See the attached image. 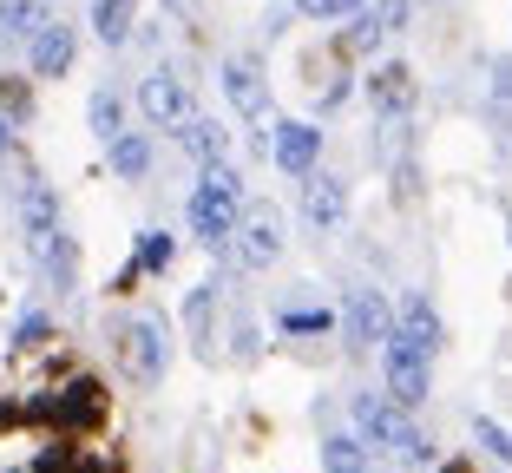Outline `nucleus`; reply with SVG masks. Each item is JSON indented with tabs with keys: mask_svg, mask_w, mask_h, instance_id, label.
Segmentation results:
<instances>
[{
	"mask_svg": "<svg viewBox=\"0 0 512 473\" xmlns=\"http://www.w3.org/2000/svg\"><path fill=\"white\" fill-rule=\"evenodd\" d=\"M191 237L197 244H211L224 250L230 244V230H237L243 217V171L230 165V158H217V165H197V184H191Z\"/></svg>",
	"mask_w": 512,
	"mask_h": 473,
	"instance_id": "1",
	"label": "nucleus"
},
{
	"mask_svg": "<svg viewBox=\"0 0 512 473\" xmlns=\"http://www.w3.org/2000/svg\"><path fill=\"white\" fill-rule=\"evenodd\" d=\"M348 414H355V434H362L368 447H381V454H401V460H414V467H427V460H434V441L407 421L401 401H388V395H355V401H348Z\"/></svg>",
	"mask_w": 512,
	"mask_h": 473,
	"instance_id": "2",
	"label": "nucleus"
},
{
	"mask_svg": "<svg viewBox=\"0 0 512 473\" xmlns=\"http://www.w3.org/2000/svg\"><path fill=\"white\" fill-rule=\"evenodd\" d=\"M20 414H27V421H46V428H60L66 441H73V434H92V428H99V421L112 414V395H106V382H92V375H73V382L53 388V395L20 401Z\"/></svg>",
	"mask_w": 512,
	"mask_h": 473,
	"instance_id": "3",
	"label": "nucleus"
},
{
	"mask_svg": "<svg viewBox=\"0 0 512 473\" xmlns=\"http://www.w3.org/2000/svg\"><path fill=\"white\" fill-rule=\"evenodd\" d=\"M119 368H125V382H138V388L165 382V368H171V329H165L158 309H138V316L119 322Z\"/></svg>",
	"mask_w": 512,
	"mask_h": 473,
	"instance_id": "4",
	"label": "nucleus"
},
{
	"mask_svg": "<svg viewBox=\"0 0 512 473\" xmlns=\"http://www.w3.org/2000/svg\"><path fill=\"white\" fill-rule=\"evenodd\" d=\"M224 250H230L237 270H270V263L283 257V211H276V204H243V217H237Z\"/></svg>",
	"mask_w": 512,
	"mask_h": 473,
	"instance_id": "5",
	"label": "nucleus"
},
{
	"mask_svg": "<svg viewBox=\"0 0 512 473\" xmlns=\"http://www.w3.org/2000/svg\"><path fill=\"white\" fill-rule=\"evenodd\" d=\"M138 112H145V125H158V132H178V125L191 119V79L171 73V66H151V73L138 79Z\"/></svg>",
	"mask_w": 512,
	"mask_h": 473,
	"instance_id": "6",
	"label": "nucleus"
},
{
	"mask_svg": "<svg viewBox=\"0 0 512 473\" xmlns=\"http://www.w3.org/2000/svg\"><path fill=\"white\" fill-rule=\"evenodd\" d=\"M73 60H79V27L60 20V14H46L40 27H33V40H27V73L33 79H66Z\"/></svg>",
	"mask_w": 512,
	"mask_h": 473,
	"instance_id": "7",
	"label": "nucleus"
},
{
	"mask_svg": "<svg viewBox=\"0 0 512 473\" xmlns=\"http://www.w3.org/2000/svg\"><path fill=\"white\" fill-rule=\"evenodd\" d=\"M217 86H224V106L237 112V119H263V112H270V79H263V60H256V53H230V60L217 66Z\"/></svg>",
	"mask_w": 512,
	"mask_h": 473,
	"instance_id": "8",
	"label": "nucleus"
},
{
	"mask_svg": "<svg viewBox=\"0 0 512 473\" xmlns=\"http://www.w3.org/2000/svg\"><path fill=\"white\" fill-rule=\"evenodd\" d=\"M381 375H388V401H401V408H421L427 395H434V368H427L421 349H407V342H381Z\"/></svg>",
	"mask_w": 512,
	"mask_h": 473,
	"instance_id": "9",
	"label": "nucleus"
},
{
	"mask_svg": "<svg viewBox=\"0 0 512 473\" xmlns=\"http://www.w3.org/2000/svg\"><path fill=\"white\" fill-rule=\"evenodd\" d=\"M14 211H20V237H27V250H33V244H46L53 230H66V217H60V191H53L46 178H20Z\"/></svg>",
	"mask_w": 512,
	"mask_h": 473,
	"instance_id": "10",
	"label": "nucleus"
},
{
	"mask_svg": "<svg viewBox=\"0 0 512 473\" xmlns=\"http://www.w3.org/2000/svg\"><path fill=\"white\" fill-rule=\"evenodd\" d=\"M342 329H348V349H381L394 336V309L381 290H355L342 309Z\"/></svg>",
	"mask_w": 512,
	"mask_h": 473,
	"instance_id": "11",
	"label": "nucleus"
},
{
	"mask_svg": "<svg viewBox=\"0 0 512 473\" xmlns=\"http://www.w3.org/2000/svg\"><path fill=\"white\" fill-rule=\"evenodd\" d=\"M414 99H421V86H414V66L407 60H381L375 73H368V106H375V119H407Z\"/></svg>",
	"mask_w": 512,
	"mask_h": 473,
	"instance_id": "12",
	"label": "nucleus"
},
{
	"mask_svg": "<svg viewBox=\"0 0 512 473\" xmlns=\"http://www.w3.org/2000/svg\"><path fill=\"white\" fill-rule=\"evenodd\" d=\"M270 158H276V171H289V178H309L316 158H322V132L309 119H283L276 138H270Z\"/></svg>",
	"mask_w": 512,
	"mask_h": 473,
	"instance_id": "13",
	"label": "nucleus"
},
{
	"mask_svg": "<svg viewBox=\"0 0 512 473\" xmlns=\"http://www.w3.org/2000/svg\"><path fill=\"white\" fill-rule=\"evenodd\" d=\"M302 217L316 230H342V217H348V184L335 178V171H309L302 178Z\"/></svg>",
	"mask_w": 512,
	"mask_h": 473,
	"instance_id": "14",
	"label": "nucleus"
},
{
	"mask_svg": "<svg viewBox=\"0 0 512 473\" xmlns=\"http://www.w3.org/2000/svg\"><path fill=\"white\" fill-rule=\"evenodd\" d=\"M27 257H33V270H40L53 290H73V283H79V244L66 237V230H53L46 244H33V250H27Z\"/></svg>",
	"mask_w": 512,
	"mask_h": 473,
	"instance_id": "15",
	"label": "nucleus"
},
{
	"mask_svg": "<svg viewBox=\"0 0 512 473\" xmlns=\"http://www.w3.org/2000/svg\"><path fill=\"white\" fill-rule=\"evenodd\" d=\"M394 342H407V349L434 355V342H440V316H434V303H427L421 290H414L401 309H394Z\"/></svg>",
	"mask_w": 512,
	"mask_h": 473,
	"instance_id": "16",
	"label": "nucleus"
},
{
	"mask_svg": "<svg viewBox=\"0 0 512 473\" xmlns=\"http://www.w3.org/2000/svg\"><path fill=\"white\" fill-rule=\"evenodd\" d=\"M178 152L197 158V165H217V158H230V132L217 119H204V112H191V119L178 125Z\"/></svg>",
	"mask_w": 512,
	"mask_h": 473,
	"instance_id": "17",
	"label": "nucleus"
},
{
	"mask_svg": "<svg viewBox=\"0 0 512 473\" xmlns=\"http://www.w3.org/2000/svg\"><path fill=\"white\" fill-rule=\"evenodd\" d=\"M86 20H92V40L99 46H125L138 27V0H92Z\"/></svg>",
	"mask_w": 512,
	"mask_h": 473,
	"instance_id": "18",
	"label": "nucleus"
},
{
	"mask_svg": "<svg viewBox=\"0 0 512 473\" xmlns=\"http://www.w3.org/2000/svg\"><path fill=\"white\" fill-rule=\"evenodd\" d=\"M53 14V0H0V40L7 46H27L33 27Z\"/></svg>",
	"mask_w": 512,
	"mask_h": 473,
	"instance_id": "19",
	"label": "nucleus"
},
{
	"mask_svg": "<svg viewBox=\"0 0 512 473\" xmlns=\"http://www.w3.org/2000/svg\"><path fill=\"white\" fill-rule=\"evenodd\" d=\"M86 125H92V138H99V145H112V138L125 132V99H119V86H99L86 99Z\"/></svg>",
	"mask_w": 512,
	"mask_h": 473,
	"instance_id": "20",
	"label": "nucleus"
},
{
	"mask_svg": "<svg viewBox=\"0 0 512 473\" xmlns=\"http://www.w3.org/2000/svg\"><path fill=\"white\" fill-rule=\"evenodd\" d=\"M106 158H112V171H119L125 184H138V178L151 171V138H145V132H119V138L106 145Z\"/></svg>",
	"mask_w": 512,
	"mask_h": 473,
	"instance_id": "21",
	"label": "nucleus"
},
{
	"mask_svg": "<svg viewBox=\"0 0 512 473\" xmlns=\"http://www.w3.org/2000/svg\"><path fill=\"white\" fill-rule=\"evenodd\" d=\"M368 454H375V447H368L362 434H329V447H322V473H368Z\"/></svg>",
	"mask_w": 512,
	"mask_h": 473,
	"instance_id": "22",
	"label": "nucleus"
},
{
	"mask_svg": "<svg viewBox=\"0 0 512 473\" xmlns=\"http://www.w3.org/2000/svg\"><path fill=\"white\" fill-rule=\"evenodd\" d=\"M171 257H178L171 230H138V257H132V270H138V276H165V270H171Z\"/></svg>",
	"mask_w": 512,
	"mask_h": 473,
	"instance_id": "23",
	"label": "nucleus"
},
{
	"mask_svg": "<svg viewBox=\"0 0 512 473\" xmlns=\"http://www.w3.org/2000/svg\"><path fill=\"white\" fill-rule=\"evenodd\" d=\"M256 355H263V336H256L250 309H237V316H230V362H243V368H250Z\"/></svg>",
	"mask_w": 512,
	"mask_h": 473,
	"instance_id": "24",
	"label": "nucleus"
},
{
	"mask_svg": "<svg viewBox=\"0 0 512 473\" xmlns=\"http://www.w3.org/2000/svg\"><path fill=\"white\" fill-rule=\"evenodd\" d=\"M211 309H217V283H197L191 303H184V322H191L197 342H211Z\"/></svg>",
	"mask_w": 512,
	"mask_h": 473,
	"instance_id": "25",
	"label": "nucleus"
},
{
	"mask_svg": "<svg viewBox=\"0 0 512 473\" xmlns=\"http://www.w3.org/2000/svg\"><path fill=\"white\" fill-rule=\"evenodd\" d=\"M0 112H7L14 125H27V119H33V86H27V79L0 73Z\"/></svg>",
	"mask_w": 512,
	"mask_h": 473,
	"instance_id": "26",
	"label": "nucleus"
},
{
	"mask_svg": "<svg viewBox=\"0 0 512 473\" xmlns=\"http://www.w3.org/2000/svg\"><path fill=\"white\" fill-rule=\"evenodd\" d=\"M46 336H53V316H46V309H20L14 349H20V355H27V349H46Z\"/></svg>",
	"mask_w": 512,
	"mask_h": 473,
	"instance_id": "27",
	"label": "nucleus"
},
{
	"mask_svg": "<svg viewBox=\"0 0 512 473\" xmlns=\"http://www.w3.org/2000/svg\"><path fill=\"white\" fill-rule=\"evenodd\" d=\"M276 329L283 336H329V309H283Z\"/></svg>",
	"mask_w": 512,
	"mask_h": 473,
	"instance_id": "28",
	"label": "nucleus"
},
{
	"mask_svg": "<svg viewBox=\"0 0 512 473\" xmlns=\"http://www.w3.org/2000/svg\"><path fill=\"white\" fill-rule=\"evenodd\" d=\"M473 441H480L486 454L499 460V467H512V434L499 428V421H486V414H480V421H473Z\"/></svg>",
	"mask_w": 512,
	"mask_h": 473,
	"instance_id": "29",
	"label": "nucleus"
},
{
	"mask_svg": "<svg viewBox=\"0 0 512 473\" xmlns=\"http://www.w3.org/2000/svg\"><path fill=\"white\" fill-rule=\"evenodd\" d=\"M296 14L302 20H348V14H362V0H296Z\"/></svg>",
	"mask_w": 512,
	"mask_h": 473,
	"instance_id": "30",
	"label": "nucleus"
},
{
	"mask_svg": "<svg viewBox=\"0 0 512 473\" xmlns=\"http://www.w3.org/2000/svg\"><path fill=\"white\" fill-rule=\"evenodd\" d=\"M486 92H493L499 106H512V53H493V60H486Z\"/></svg>",
	"mask_w": 512,
	"mask_h": 473,
	"instance_id": "31",
	"label": "nucleus"
},
{
	"mask_svg": "<svg viewBox=\"0 0 512 473\" xmlns=\"http://www.w3.org/2000/svg\"><path fill=\"white\" fill-rule=\"evenodd\" d=\"M368 14H375V27H381V33H401V27H407V14H414V0H375Z\"/></svg>",
	"mask_w": 512,
	"mask_h": 473,
	"instance_id": "32",
	"label": "nucleus"
},
{
	"mask_svg": "<svg viewBox=\"0 0 512 473\" xmlns=\"http://www.w3.org/2000/svg\"><path fill=\"white\" fill-rule=\"evenodd\" d=\"M381 40V27H375V14H355V27H348V53H368V46H375Z\"/></svg>",
	"mask_w": 512,
	"mask_h": 473,
	"instance_id": "33",
	"label": "nucleus"
},
{
	"mask_svg": "<svg viewBox=\"0 0 512 473\" xmlns=\"http://www.w3.org/2000/svg\"><path fill=\"white\" fill-rule=\"evenodd\" d=\"M348 92H355L348 79H329V86L316 92V112H342V106H348Z\"/></svg>",
	"mask_w": 512,
	"mask_h": 473,
	"instance_id": "34",
	"label": "nucleus"
},
{
	"mask_svg": "<svg viewBox=\"0 0 512 473\" xmlns=\"http://www.w3.org/2000/svg\"><path fill=\"white\" fill-rule=\"evenodd\" d=\"M73 473H119V460H106V454H86V447H73Z\"/></svg>",
	"mask_w": 512,
	"mask_h": 473,
	"instance_id": "35",
	"label": "nucleus"
},
{
	"mask_svg": "<svg viewBox=\"0 0 512 473\" xmlns=\"http://www.w3.org/2000/svg\"><path fill=\"white\" fill-rule=\"evenodd\" d=\"M14 145H20V125L0 112V158H14Z\"/></svg>",
	"mask_w": 512,
	"mask_h": 473,
	"instance_id": "36",
	"label": "nucleus"
},
{
	"mask_svg": "<svg viewBox=\"0 0 512 473\" xmlns=\"http://www.w3.org/2000/svg\"><path fill=\"white\" fill-rule=\"evenodd\" d=\"M14 421H27V414H20V401H0V434L14 428Z\"/></svg>",
	"mask_w": 512,
	"mask_h": 473,
	"instance_id": "37",
	"label": "nucleus"
},
{
	"mask_svg": "<svg viewBox=\"0 0 512 473\" xmlns=\"http://www.w3.org/2000/svg\"><path fill=\"white\" fill-rule=\"evenodd\" d=\"M440 473H467V467H440Z\"/></svg>",
	"mask_w": 512,
	"mask_h": 473,
	"instance_id": "38",
	"label": "nucleus"
},
{
	"mask_svg": "<svg viewBox=\"0 0 512 473\" xmlns=\"http://www.w3.org/2000/svg\"><path fill=\"white\" fill-rule=\"evenodd\" d=\"M434 7H440V0H434Z\"/></svg>",
	"mask_w": 512,
	"mask_h": 473,
	"instance_id": "39",
	"label": "nucleus"
}]
</instances>
